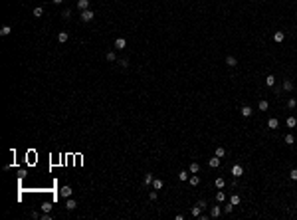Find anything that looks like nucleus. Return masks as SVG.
<instances>
[{
  "label": "nucleus",
  "mask_w": 297,
  "mask_h": 220,
  "mask_svg": "<svg viewBox=\"0 0 297 220\" xmlns=\"http://www.w3.org/2000/svg\"><path fill=\"white\" fill-rule=\"evenodd\" d=\"M242 174H244V167H242V165H234V167H232V177L240 179Z\"/></svg>",
  "instance_id": "obj_2"
},
{
  "label": "nucleus",
  "mask_w": 297,
  "mask_h": 220,
  "mask_svg": "<svg viewBox=\"0 0 297 220\" xmlns=\"http://www.w3.org/2000/svg\"><path fill=\"white\" fill-rule=\"evenodd\" d=\"M105 58H107V62H115V60H117L115 52H107V54H105Z\"/></svg>",
  "instance_id": "obj_31"
},
{
  "label": "nucleus",
  "mask_w": 297,
  "mask_h": 220,
  "mask_svg": "<svg viewBox=\"0 0 297 220\" xmlns=\"http://www.w3.org/2000/svg\"><path fill=\"white\" fill-rule=\"evenodd\" d=\"M240 113H242V117H251V107L250 105H244L242 109H240Z\"/></svg>",
  "instance_id": "obj_11"
},
{
  "label": "nucleus",
  "mask_w": 297,
  "mask_h": 220,
  "mask_svg": "<svg viewBox=\"0 0 297 220\" xmlns=\"http://www.w3.org/2000/svg\"><path fill=\"white\" fill-rule=\"evenodd\" d=\"M214 155H216V157H220V159H222V157H224V155H226V149H224V147H216V151H214Z\"/></svg>",
  "instance_id": "obj_23"
},
{
  "label": "nucleus",
  "mask_w": 297,
  "mask_h": 220,
  "mask_svg": "<svg viewBox=\"0 0 297 220\" xmlns=\"http://www.w3.org/2000/svg\"><path fill=\"white\" fill-rule=\"evenodd\" d=\"M240 200H242V198H240L238 194H232V196H230V202L234 204V206H238V204H240Z\"/></svg>",
  "instance_id": "obj_28"
},
{
  "label": "nucleus",
  "mask_w": 297,
  "mask_h": 220,
  "mask_svg": "<svg viewBox=\"0 0 297 220\" xmlns=\"http://www.w3.org/2000/svg\"><path fill=\"white\" fill-rule=\"evenodd\" d=\"M163 185H165V182H163L160 179H152V188H155V190H160Z\"/></svg>",
  "instance_id": "obj_16"
},
{
  "label": "nucleus",
  "mask_w": 297,
  "mask_h": 220,
  "mask_svg": "<svg viewBox=\"0 0 297 220\" xmlns=\"http://www.w3.org/2000/svg\"><path fill=\"white\" fill-rule=\"evenodd\" d=\"M232 210H234V204H232V202H228V204L224 206V212H228V214H230Z\"/></svg>",
  "instance_id": "obj_36"
},
{
  "label": "nucleus",
  "mask_w": 297,
  "mask_h": 220,
  "mask_svg": "<svg viewBox=\"0 0 297 220\" xmlns=\"http://www.w3.org/2000/svg\"><path fill=\"white\" fill-rule=\"evenodd\" d=\"M125 46H127V40H125V38H117V40H115V50H123Z\"/></svg>",
  "instance_id": "obj_7"
},
{
  "label": "nucleus",
  "mask_w": 297,
  "mask_h": 220,
  "mask_svg": "<svg viewBox=\"0 0 297 220\" xmlns=\"http://www.w3.org/2000/svg\"><path fill=\"white\" fill-rule=\"evenodd\" d=\"M214 187H216V188H224L226 187V180L222 179V177H218V179L214 180Z\"/></svg>",
  "instance_id": "obj_18"
},
{
  "label": "nucleus",
  "mask_w": 297,
  "mask_h": 220,
  "mask_svg": "<svg viewBox=\"0 0 297 220\" xmlns=\"http://www.w3.org/2000/svg\"><path fill=\"white\" fill-rule=\"evenodd\" d=\"M277 127H279V119H277V117H271V119L267 121V129L273 131V129H277Z\"/></svg>",
  "instance_id": "obj_4"
},
{
  "label": "nucleus",
  "mask_w": 297,
  "mask_h": 220,
  "mask_svg": "<svg viewBox=\"0 0 297 220\" xmlns=\"http://www.w3.org/2000/svg\"><path fill=\"white\" fill-rule=\"evenodd\" d=\"M72 192H73L72 187H61V190H59V194H61V196H66V198H69V196H72Z\"/></svg>",
  "instance_id": "obj_9"
},
{
  "label": "nucleus",
  "mask_w": 297,
  "mask_h": 220,
  "mask_svg": "<svg viewBox=\"0 0 297 220\" xmlns=\"http://www.w3.org/2000/svg\"><path fill=\"white\" fill-rule=\"evenodd\" d=\"M285 125L289 127V129H293V127H297V117H293V115H289V117L285 119Z\"/></svg>",
  "instance_id": "obj_6"
},
{
  "label": "nucleus",
  "mask_w": 297,
  "mask_h": 220,
  "mask_svg": "<svg viewBox=\"0 0 297 220\" xmlns=\"http://www.w3.org/2000/svg\"><path fill=\"white\" fill-rule=\"evenodd\" d=\"M42 220H52V214H50V212H44V214H42Z\"/></svg>",
  "instance_id": "obj_39"
},
{
  "label": "nucleus",
  "mask_w": 297,
  "mask_h": 220,
  "mask_svg": "<svg viewBox=\"0 0 297 220\" xmlns=\"http://www.w3.org/2000/svg\"><path fill=\"white\" fill-rule=\"evenodd\" d=\"M52 2H53V4H61L64 0H52Z\"/></svg>",
  "instance_id": "obj_40"
},
{
  "label": "nucleus",
  "mask_w": 297,
  "mask_h": 220,
  "mask_svg": "<svg viewBox=\"0 0 297 220\" xmlns=\"http://www.w3.org/2000/svg\"><path fill=\"white\" fill-rule=\"evenodd\" d=\"M10 32H12V28H10V26H2V28H0V36H8Z\"/></svg>",
  "instance_id": "obj_27"
},
{
  "label": "nucleus",
  "mask_w": 297,
  "mask_h": 220,
  "mask_svg": "<svg viewBox=\"0 0 297 220\" xmlns=\"http://www.w3.org/2000/svg\"><path fill=\"white\" fill-rule=\"evenodd\" d=\"M202 210H204V208L200 206V204H196V206H192L190 214H192V216H196V218H198V216H200V214H202Z\"/></svg>",
  "instance_id": "obj_12"
},
{
  "label": "nucleus",
  "mask_w": 297,
  "mask_h": 220,
  "mask_svg": "<svg viewBox=\"0 0 297 220\" xmlns=\"http://www.w3.org/2000/svg\"><path fill=\"white\" fill-rule=\"evenodd\" d=\"M67 40H69V34H67V32H59L58 34V42H59V44H66Z\"/></svg>",
  "instance_id": "obj_8"
},
{
  "label": "nucleus",
  "mask_w": 297,
  "mask_h": 220,
  "mask_svg": "<svg viewBox=\"0 0 297 220\" xmlns=\"http://www.w3.org/2000/svg\"><path fill=\"white\" fill-rule=\"evenodd\" d=\"M293 81L291 80H283V91H293Z\"/></svg>",
  "instance_id": "obj_13"
},
{
  "label": "nucleus",
  "mask_w": 297,
  "mask_h": 220,
  "mask_svg": "<svg viewBox=\"0 0 297 220\" xmlns=\"http://www.w3.org/2000/svg\"><path fill=\"white\" fill-rule=\"evenodd\" d=\"M186 179H188V173H186V171H180V173H178V180H182V182H184Z\"/></svg>",
  "instance_id": "obj_33"
},
{
  "label": "nucleus",
  "mask_w": 297,
  "mask_h": 220,
  "mask_svg": "<svg viewBox=\"0 0 297 220\" xmlns=\"http://www.w3.org/2000/svg\"><path fill=\"white\" fill-rule=\"evenodd\" d=\"M289 179L291 180H297V169H291V171H289Z\"/></svg>",
  "instance_id": "obj_35"
},
{
  "label": "nucleus",
  "mask_w": 297,
  "mask_h": 220,
  "mask_svg": "<svg viewBox=\"0 0 297 220\" xmlns=\"http://www.w3.org/2000/svg\"><path fill=\"white\" fill-rule=\"evenodd\" d=\"M224 200H226V194L222 192V188H218V192H216V202H218V204H222Z\"/></svg>",
  "instance_id": "obj_15"
},
{
  "label": "nucleus",
  "mask_w": 297,
  "mask_h": 220,
  "mask_svg": "<svg viewBox=\"0 0 297 220\" xmlns=\"http://www.w3.org/2000/svg\"><path fill=\"white\" fill-rule=\"evenodd\" d=\"M77 8L79 10H87L89 8V0H77Z\"/></svg>",
  "instance_id": "obj_17"
},
{
  "label": "nucleus",
  "mask_w": 297,
  "mask_h": 220,
  "mask_svg": "<svg viewBox=\"0 0 297 220\" xmlns=\"http://www.w3.org/2000/svg\"><path fill=\"white\" fill-rule=\"evenodd\" d=\"M208 165H210L212 169H216V167H220V157H216V155H214V157H212V159L208 161Z\"/></svg>",
  "instance_id": "obj_14"
},
{
  "label": "nucleus",
  "mask_w": 297,
  "mask_h": 220,
  "mask_svg": "<svg viewBox=\"0 0 297 220\" xmlns=\"http://www.w3.org/2000/svg\"><path fill=\"white\" fill-rule=\"evenodd\" d=\"M287 107H289V109H295V107H297V99H295V97H291V99L287 101Z\"/></svg>",
  "instance_id": "obj_32"
},
{
  "label": "nucleus",
  "mask_w": 297,
  "mask_h": 220,
  "mask_svg": "<svg viewBox=\"0 0 297 220\" xmlns=\"http://www.w3.org/2000/svg\"><path fill=\"white\" fill-rule=\"evenodd\" d=\"M265 85L267 87L275 85V75H273V73H267V75H265Z\"/></svg>",
  "instance_id": "obj_5"
},
{
  "label": "nucleus",
  "mask_w": 297,
  "mask_h": 220,
  "mask_svg": "<svg viewBox=\"0 0 297 220\" xmlns=\"http://www.w3.org/2000/svg\"><path fill=\"white\" fill-rule=\"evenodd\" d=\"M273 40L275 42H283L285 40V32H275L273 34Z\"/></svg>",
  "instance_id": "obj_22"
},
{
  "label": "nucleus",
  "mask_w": 297,
  "mask_h": 220,
  "mask_svg": "<svg viewBox=\"0 0 297 220\" xmlns=\"http://www.w3.org/2000/svg\"><path fill=\"white\" fill-rule=\"evenodd\" d=\"M32 14H34V18H42V14H44V8H40V6H38V8H34V12H32Z\"/></svg>",
  "instance_id": "obj_26"
},
{
  "label": "nucleus",
  "mask_w": 297,
  "mask_h": 220,
  "mask_svg": "<svg viewBox=\"0 0 297 220\" xmlns=\"http://www.w3.org/2000/svg\"><path fill=\"white\" fill-rule=\"evenodd\" d=\"M143 182H145V185H152V173H147L145 179H143Z\"/></svg>",
  "instance_id": "obj_30"
},
{
  "label": "nucleus",
  "mask_w": 297,
  "mask_h": 220,
  "mask_svg": "<svg viewBox=\"0 0 297 220\" xmlns=\"http://www.w3.org/2000/svg\"><path fill=\"white\" fill-rule=\"evenodd\" d=\"M42 210H44V212H50V210H52V202H44V204H42Z\"/></svg>",
  "instance_id": "obj_34"
},
{
  "label": "nucleus",
  "mask_w": 297,
  "mask_h": 220,
  "mask_svg": "<svg viewBox=\"0 0 297 220\" xmlns=\"http://www.w3.org/2000/svg\"><path fill=\"white\" fill-rule=\"evenodd\" d=\"M283 141H285V145H293V143H295V137H293L291 133H287V135L283 137Z\"/></svg>",
  "instance_id": "obj_21"
},
{
  "label": "nucleus",
  "mask_w": 297,
  "mask_h": 220,
  "mask_svg": "<svg viewBox=\"0 0 297 220\" xmlns=\"http://www.w3.org/2000/svg\"><path fill=\"white\" fill-rule=\"evenodd\" d=\"M79 18H81V22H91L93 18H95V14H93V10L87 8V10H81V16H79Z\"/></svg>",
  "instance_id": "obj_1"
},
{
  "label": "nucleus",
  "mask_w": 297,
  "mask_h": 220,
  "mask_svg": "<svg viewBox=\"0 0 297 220\" xmlns=\"http://www.w3.org/2000/svg\"><path fill=\"white\" fill-rule=\"evenodd\" d=\"M119 64H121L123 67H127V66H129V60H127V58H123V60H119Z\"/></svg>",
  "instance_id": "obj_38"
},
{
  "label": "nucleus",
  "mask_w": 297,
  "mask_h": 220,
  "mask_svg": "<svg viewBox=\"0 0 297 220\" xmlns=\"http://www.w3.org/2000/svg\"><path fill=\"white\" fill-rule=\"evenodd\" d=\"M61 18H64V20H69V18H72V10H69V8H66V10L61 12Z\"/></svg>",
  "instance_id": "obj_29"
},
{
  "label": "nucleus",
  "mask_w": 297,
  "mask_h": 220,
  "mask_svg": "<svg viewBox=\"0 0 297 220\" xmlns=\"http://www.w3.org/2000/svg\"><path fill=\"white\" fill-rule=\"evenodd\" d=\"M198 171H200V165H198V163H190V167H188V173L196 174Z\"/></svg>",
  "instance_id": "obj_20"
},
{
  "label": "nucleus",
  "mask_w": 297,
  "mask_h": 220,
  "mask_svg": "<svg viewBox=\"0 0 297 220\" xmlns=\"http://www.w3.org/2000/svg\"><path fill=\"white\" fill-rule=\"evenodd\" d=\"M75 206H77V202L73 198H67V202H66V208L67 210H75Z\"/></svg>",
  "instance_id": "obj_19"
},
{
  "label": "nucleus",
  "mask_w": 297,
  "mask_h": 220,
  "mask_svg": "<svg viewBox=\"0 0 297 220\" xmlns=\"http://www.w3.org/2000/svg\"><path fill=\"white\" fill-rule=\"evenodd\" d=\"M226 66H228V67H236L238 66V60L234 58V56H228V58H226Z\"/></svg>",
  "instance_id": "obj_10"
},
{
  "label": "nucleus",
  "mask_w": 297,
  "mask_h": 220,
  "mask_svg": "<svg viewBox=\"0 0 297 220\" xmlns=\"http://www.w3.org/2000/svg\"><path fill=\"white\" fill-rule=\"evenodd\" d=\"M188 182H190V185H192V187H196V185H198V182H200V177H198V174H192V177H190V179H188Z\"/></svg>",
  "instance_id": "obj_25"
},
{
  "label": "nucleus",
  "mask_w": 297,
  "mask_h": 220,
  "mask_svg": "<svg viewBox=\"0 0 297 220\" xmlns=\"http://www.w3.org/2000/svg\"><path fill=\"white\" fill-rule=\"evenodd\" d=\"M220 214H222V208L218 206V202H216V206H212V208H210V218H218Z\"/></svg>",
  "instance_id": "obj_3"
},
{
  "label": "nucleus",
  "mask_w": 297,
  "mask_h": 220,
  "mask_svg": "<svg viewBox=\"0 0 297 220\" xmlns=\"http://www.w3.org/2000/svg\"><path fill=\"white\" fill-rule=\"evenodd\" d=\"M157 196H158V192H157V190H151V194H149V198H151V200H157Z\"/></svg>",
  "instance_id": "obj_37"
},
{
  "label": "nucleus",
  "mask_w": 297,
  "mask_h": 220,
  "mask_svg": "<svg viewBox=\"0 0 297 220\" xmlns=\"http://www.w3.org/2000/svg\"><path fill=\"white\" fill-rule=\"evenodd\" d=\"M257 107H259L262 111H267V107H270V103H267V99H262L259 103H257Z\"/></svg>",
  "instance_id": "obj_24"
}]
</instances>
